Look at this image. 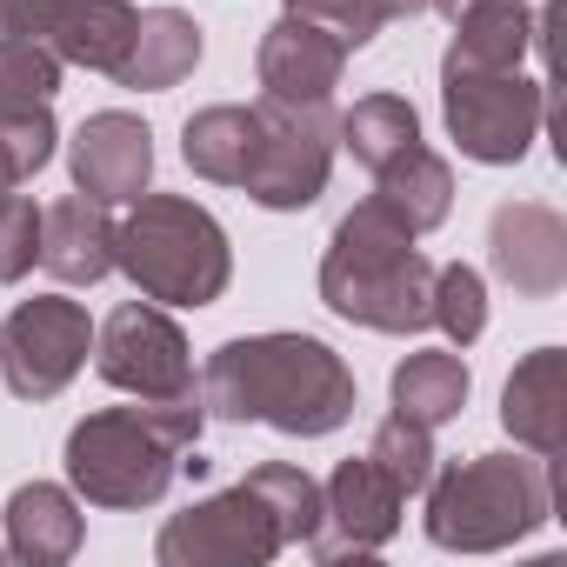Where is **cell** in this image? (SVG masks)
Returning a JSON list of instances; mask_svg holds the SVG:
<instances>
[{"label":"cell","instance_id":"23","mask_svg":"<svg viewBox=\"0 0 567 567\" xmlns=\"http://www.w3.org/2000/svg\"><path fill=\"white\" fill-rule=\"evenodd\" d=\"M467 361L461 354H408L394 368V414L421 421V427H447L461 408H467Z\"/></svg>","mask_w":567,"mask_h":567},{"label":"cell","instance_id":"34","mask_svg":"<svg viewBox=\"0 0 567 567\" xmlns=\"http://www.w3.org/2000/svg\"><path fill=\"white\" fill-rule=\"evenodd\" d=\"M434 8H441V14L454 21V14H467V8H474V0H434Z\"/></svg>","mask_w":567,"mask_h":567},{"label":"cell","instance_id":"8","mask_svg":"<svg viewBox=\"0 0 567 567\" xmlns=\"http://www.w3.org/2000/svg\"><path fill=\"white\" fill-rule=\"evenodd\" d=\"M280 547H288V527H280L274 501L254 481H234V487L194 501L154 540L161 567H260Z\"/></svg>","mask_w":567,"mask_h":567},{"label":"cell","instance_id":"14","mask_svg":"<svg viewBox=\"0 0 567 567\" xmlns=\"http://www.w3.org/2000/svg\"><path fill=\"white\" fill-rule=\"evenodd\" d=\"M254 68H260V87L274 101H334L341 68H348V48L334 34H321L315 21H301V14H280L260 34Z\"/></svg>","mask_w":567,"mask_h":567},{"label":"cell","instance_id":"25","mask_svg":"<svg viewBox=\"0 0 567 567\" xmlns=\"http://www.w3.org/2000/svg\"><path fill=\"white\" fill-rule=\"evenodd\" d=\"M54 94H61V61L28 34H0V114L54 107Z\"/></svg>","mask_w":567,"mask_h":567},{"label":"cell","instance_id":"30","mask_svg":"<svg viewBox=\"0 0 567 567\" xmlns=\"http://www.w3.org/2000/svg\"><path fill=\"white\" fill-rule=\"evenodd\" d=\"M288 14L315 21V28H321V34H334L348 54H354V48H368V41L388 28L381 0H288Z\"/></svg>","mask_w":567,"mask_h":567},{"label":"cell","instance_id":"20","mask_svg":"<svg viewBox=\"0 0 567 567\" xmlns=\"http://www.w3.org/2000/svg\"><path fill=\"white\" fill-rule=\"evenodd\" d=\"M254 147H260V114L254 107H200L181 127V161L214 187H240L247 167H254Z\"/></svg>","mask_w":567,"mask_h":567},{"label":"cell","instance_id":"5","mask_svg":"<svg viewBox=\"0 0 567 567\" xmlns=\"http://www.w3.org/2000/svg\"><path fill=\"white\" fill-rule=\"evenodd\" d=\"M114 267L147 301L167 308H214L227 295L234 247L220 220L187 194H141L134 214L114 227Z\"/></svg>","mask_w":567,"mask_h":567},{"label":"cell","instance_id":"29","mask_svg":"<svg viewBox=\"0 0 567 567\" xmlns=\"http://www.w3.org/2000/svg\"><path fill=\"white\" fill-rule=\"evenodd\" d=\"M267 501H274V514H280V527H288V547H301V540H315V527H321V481L308 474V467H288V461H267V467H254L247 474Z\"/></svg>","mask_w":567,"mask_h":567},{"label":"cell","instance_id":"13","mask_svg":"<svg viewBox=\"0 0 567 567\" xmlns=\"http://www.w3.org/2000/svg\"><path fill=\"white\" fill-rule=\"evenodd\" d=\"M68 167H74V187L101 207H121V200H141L147 181H154V134L141 114H87L81 134L68 141Z\"/></svg>","mask_w":567,"mask_h":567},{"label":"cell","instance_id":"21","mask_svg":"<svg viewBox=\"0 0 567 567\" xmlns=\"http://www.w3.org/2000/svg\"><path fill=\"white\" fill-rule=\"evenodd\" d=\"M374 200H381V207H394L414 234H427V227H441V220H447V207H454V167L414 141L401 161H388V167L374 174Z\"/></svg>","mask_w":567,"mask_h":567},{"label":"cell","instance_id":"18","mask_svg":"<svg viewBox=\"0 0 567 567\" xmlns=\"http://www.w3.org/2000/svg\"><path fill=\"white\" fill-rule=\"evenodd\" d=\"M81 547V507L54 481H28L8 494V554L28 567H61Z\"/></svg>","mask_w":567,"mask_h":567},{"label":"cell","instance_id":"11","mask_svg":"<svg viewBox=\"0 0 567 567\" xmlns=\"http://www.w3.org/2000/svg\"><path fill=\"white\" fill-rule=\"evenodd\" d=\"M401 487L368 461V454H354V461H341L334 474H328V487H321V527H315V554L321 560H361V554H374V547H388L394 540V527H401Z\"/></svg>","mask_w":567,"mask_h":567},{"label":"cell","instance_id":"12","mask_svg":"<svg viewBox=\"0 0 567 567\" xmlns=\"http://www.w3.org/2000/svg\"><path fill=\"white\" fill-rule=\"evenodd\" d=\"M487 260L520 301H554L567 288V220L540 200H507L487 220Z\"/></svg>","mask_w":567,"mask_h":567},{"label":"cell","instance_id":"15","mask_svg":"<svg viewBox=\"0 0 567 567\" xmlns=\"http://www.w3.org/2000/svg\"><path fill=\"white\" fill-rule=\"evenodd\" d=\"M501 427L540 454V461H560L567 454V354L560 348H534L507 388H501Z\"/></svg>","mask_w":567,"mask_h":567},{"label":"cell","instance_id":"32","mask_svg":"<svg viewBox=\"0 0 567 567\" xmlns=\"http://www.w3.org/2000/svg\"><path fill=\"white\" fill-rule=\"evenodd\" d=\"M48 8H54V0H0V28L34 41V28H41V14H48Z\"/></svg>","mask_w":567,"mask_h":567},{"label":"cell","instance_id":"28","mask_svg":"<svg viewBox=\"0 0 567 567\" xmlns=\"http://www.w3.org/2000/svg\"><path fill=\"white\" fill-rule=\"evenodd\" d=\"M434 328H441L454 348H474L481 328H487V288H481V274H474L467 260L434 267Z\"/></svg>","mask_w":567,"mask_h":567},{"label":"cell","instance_id":"6","mask_svg":"<svg viewBox=\"0 0 567 567\" xmlns=\"http://www.w3.org/2000/svg\"><path fill=\"white\" fill-rule=\"evenodd\" d=\"M441 114H447V134L467 161L514 167V161H527V147L547 121V87L527 81L520 68L441 61Z\"/></svg>","mask_w":567,"mask_h":567},{"label":"cell","instance_id":"7","mask_svg":"<svg viewBox=\"0 0 567 567\" xmlns=\"http://www.w3.org/2000/svg\"><path fill=\"white\" fill-rule=\"evenodd\" d=\"M260 147H254V167H247V194L267 207V214H301L321 200L328 174H334V114L328 101H260Z\"/></svg>","mask_w":567,"mask_h":567},{"label":"cell","instance_id":"22","mask_svg":"<svg viewBox=\"0 0 567 567\" xmlns=\"http://www.w3.org/2000/svg\"><path fill=\"white\" fill-rule=\"evenodd\" d=\"M527 48H534L527 0H474L467 14H454L447 61H461V68H520Z\"/></svg>","mask_w":567,"mask_h":567},{"label":"cell","instance_id":"2","mask_svg":"<svg viewBox=\"0 0 567 567\" xmlns=\"http://www.w3.org/2000/svg\"><path fill=\"white\" fill-rule=\"evenodd\" d=\"M321 301L354 328L421 334L434 328V260L414 247V227L368 194L328 240Z\"/></svg>","mask_w":567,"mask_h":567},{"label":"cell","instance_id":"17","mask_svg":"<svg viewBox=\"0 0 567 567\" xmlns=\"http://www.w3.org/2000/svg\"><path fill=\"white\" fill-rule=\"evenodd\" d=\"M41 267L68 288H94L114 274V220L101 200L68 194L54 207H41Z\"/></svg>","mask_w":567,"mask_h":567},{"label":"cell","instance_id":"19","mask_svg":"<svg viewBox=\"0 0 567 567\" xmlns=\"http://www.w3.org/2000/svg\"><path fill=\"white\" fill-rule=\"evenodd\" d=\"M194 61H200V28L174 8H154V14H141L134 48L114 68V81L134 87V94H161V87H181L194 74Z\"/></svg>","mask_w":567,"mask_h":567},{"label":"cell","instance_id":"27","mask_svg":"<svg viewBox=\"0 0 567 567\" xmlns=\"http://www.w3.org/2000/svg\"><path fill=\"white\" fill-rule=\"evenodd\" d=\"M54 107H14L0 114V194H14L21 181H34L54 161Z\"/></svg>","mask_w":567,"mask_h":567},{"label":"cell","instance_id":"9","mask_svg":"<svg viewBox=\"0 0 567 567\" xmlns=\"http://www.w3.org/2000/svg\"><path fill=\"white\" fill-rule=\"evenodd\" d=\"M87 348H94L87 308L68 295H34L0 328V374L21 401H54L87 368Z\"/></svg>","mask_w":567,"mask_h":567},{"label":"cell","instance_id":"33","mask_svg":"<svg viewBox=\"0 0 567 567\" xmlns=\"http://www.w3.org/2000/svg\"><path fill=\"white\" fill-rule=\"evenodd\" d=\"M427 8H434V0H381L388 21H414V14H427Z\"/></svg>","mask_w":567,"mask_h":567},{"label":"cell","instance_id":"3","mask_svg":"<svg viewBox=\"0 0 567 567\" xmlns=\"http://www.w3.org/2000/svg\"><path fill=\"white\" fill-rule=\"evenodd\" d=\"M200 394L181 401H141V408H101L74 421L68 434V481L94 507H154L181 467V454L200 441Z\"/></svg>","mask_w":567,"mask_h":567},{"label":"cell","instance_id":"16","mask_svg":"<svg viewBox=\"0 0 567 567\" xmlns=\"http://www.w3.org/2000/svg\"><path fill=\"white\" fill-rule=\"evenodd\" d=\"M134 28L141 14L127 0H54L41 14L34 41L61 61V68H94V74H114L134 48Z\"/></svg>","mask_w":567,"mask_h":567},{"label":"cell","instance_id":"31","mask_svg":"<svg viewBox=\"0 0 567 567\" xmlns=\"http://www.w3.org/2000/svg\"><path fill=\"white\" fill-rule=\"evenodd\" d=\"M41 260V207L28 194H0V280H21Z\"/></svg>","mask_w":567,"mask_h":567},{"label":"cell","instance_id":"1","mask_svg":"<svg viewBox=\"0 0 567 567\" xmlns=\"http://www.w3.org/2000/svg\"><path fill=\"white\" fill-rule=\"evenodd\" d=\"M200 408L214 421H267L315 441L354 414V374L315 334H247L200 368Z\"/></svg>","mask_w":567,"mask_h":567},{"label":"cell","instance_id":"4","mask_svg":"<svg viewBox=\"0 0 567 567\" xmlns=\"http://www.w3.org/2000/svg\"><path fill=\"white\" fill-rule=\"evenodd\" d=\"M554 520V461L474 454L427 474V540L447 554H494Z\"/></svg>","mask_w":567,"mask_h":567},{"label":"cell","instance_id":"26","mask_svg":"<svg viewBox=\"0 0 567 567\" xmlns=\"http://www.w3.org/2000/svg\"><path fill=\"white\" fill-rule=\"evenodd\" d=\"M368 461H374L401 494H421L427 474H434V427H421V421H408V414H388V421L374 427V441H368Z\"/></svg>","mask_w":567,"mask_h":567},{"label":"cell","instance_id":"10","mask_svg":"<svg viewBox=\"0 0 567 567\" xmlns=\"http://www.w3.org/2000/svg\"><path fill=\"white\" fill-rule=\"evenodd\" d=\"M94 368L107 388L134 394V401H181V394H200L194 381V361H187V334L147 308V301H127L107 315V328L94 334Z\"/></svg>","mask_w":567,"mask_h":567},{"label":"cell","instance_id":"24","mask_svg":"<svg viewBox=\"0 0 567 567\" xmlns=\"http://www.w3.org/2000/svg\"><path fill=\"white\" fill-rule=\"evenodd\" d=\"M334 134H341V147H348L368 174H381L388 161H401V154L421 141V114H414L401 94H368V101H354V107L334 121Z\"/></svg>","mask_w":567,"mask_h":567}]
</instances>
